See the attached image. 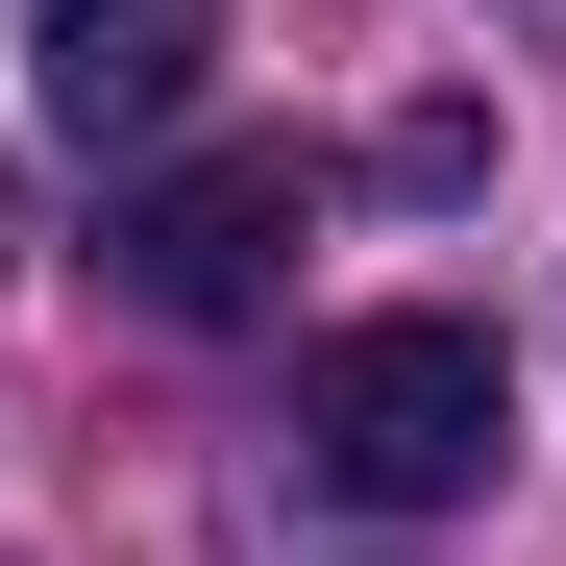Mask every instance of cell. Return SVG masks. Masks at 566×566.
<instances>
[{
	"mask_svg": "<svg viewBox=\"0 0 566 566\" xmlns=\"http://www.w3.org/2000/svg\"><path fill=\"white\" fill-rule=\"evenodd\" d=\"M271 271H296V148H172L99 198V296L124 321H247Z\"/></svg>",
	"mask_w": 566,
	"mask_h": 566,
	"instance_id": "cell-2",
	"label": "cell"
},
{
	"mask_svg": "<svg viewBox=\"0 0 566 566\" xmlns=\"http://www.w3.org/2000/svg\"><path fill=\"white\" fill-rule=\"evenodd\" d=\"M198 74H222V25H198V0H50L25 99H50L74 148H172V124H198Z\"/></svg>",
	"mask_w": 566,
	"mask_h": 566,
	"instance_id": "cell-3",
	"label": "cell"
},
{
	"mask_svg": "<svg viewBox=\"0 0 566 566\" xmlns=\"http://www.w3.org/2000/svg\"><path fill=\"white\" fill-rule=\"evenodd\" d=\"M493 468H517L493 321H321V345H296V493H345V517H468Z\"/></svg>",
	"mask_w": 566,
	"mask_h": 566,
	"instance_id": "cell-1",
	"label": "cell"
}]
</instances>
